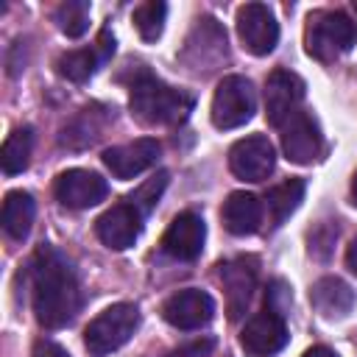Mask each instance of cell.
Segmentation results:
<instances>
[{"label":"cell","instance_id":"6da1fadb","mask_svg":"<svg viewBox=\"0 0 357 357\" xmlns=\"http://www.w3.org/2000/svg\"><path fill=\"white\" fill-rule=\"evenodd\" d=\"M31 296L36 321L45 329L73 324L81 310V287L73 262L53 245H42L31 259Z\"/></svg>","mask_w":357,"mask_h":357},{"label":"cell","instance_id":"7a4b0ae2","mask_svg":"<svg viewBox=\"0 0 357 357\" xmlns=\"http://www.w3.org/2000/svg\"><path fill=\"white\" fill-rule=\"evenodd\" d=\"M128 106H131V114L142 126H176L190 114L192 98L187 92L173 89V86L162 84L159 78L142 73L131 84Z\"/></svg>","mask_w":357,"mask_h":357},{"label":"cell","instance_id":"3957f363","mask_svg":"<svg viewBox=\"0 0 357 357\" xmlns=\"http://www.w3.org/2000/svg\"><path fill=\"white\" fill-rule=\"evenodd\" d=\"M354 39H357L354 22L346 11L321 8V11H312L307 17L304 47L318 61H335L337 56H343L354 45Z\"/></svg>","mask_w":357,"mask_h":357},{"label":"cell","instance_id":"277c9868","mask_svg":"<svg viewBox=\"0 0 357 357\" xmlns=\"http://www.w3.org/2000/svg\"><path fill=\"white\" fill-rule=\"evenodd\" d=\"M137 326H139V310L134 304L128 301L112 304L89 321V326L84 329V346L92 357H106L120 346H126L137 332Z\"/></svg>","mask_w":357,"mask_h":357},{"label":"cell","instance_id":"5b68a950","mask_svg":"<svg viewBox=\"0 0 357 357\" xmlns=\"http://www.w3.org/2000/svg\"><path fill=\"white\" fill-rule=\"evenodd\" d=\"M257 112V92L245 75H226L220 78L215 98H212V126L215 128H240Z\"/></svg>","mask_w":357,"mask_h":357},{"label":"cell","instance_id":"8992f818","mask_svg":"<svg viewBox=\"0 0 357 357\" xmlns=\"http://www.w3.org/2000/svg\"><path fill=\"white\" fill-rule=\"evenodd\" d=\"M237 36L251 56H268L279 45V22L265 3H245L237 8Z\"/></svg>","mask_w":357,"mask_h":357},{"label":"cell","instance_id":"52a82bcc","mask_svg":"<svg viewBox=\"0 0 357 357\" xmlns=\"http://www.w3.org/2000/svg\"><path fill=\"white\" fill-rule=\"evenodd\" d=\"M304 81L290 70H273L265 81V117L271 126L282 128L293 114L301 112Z\"/></svg>","mask_w":357,"mask_h":357},{"label":"cell","instance_id":"ba28073f","mask_svg":"<svg viewBox=\"0 0 357 357\" xmlns=\"http://www.w3.org/2000/svg\"><path fill=\"white\" fill-rule=\"evenodd\" d=\"M53 192H56V201L67 209H89V206H95L106 198L109 184L95 170L73 167V170H64V173L56 176Z\"/></svg>","mask_w":357,"mask_h":357},{"label":"cell","instance_id":"9c48e42d","mask_svg":"<svg viewBox=\"0 0 357 357\" xmlns=\"http://www.w3.org/2000/svg\"><path fill=\"white\" fill-rule=\"evenodd\" d=\"M276 165V151L268 137L251 134L231 145L229 151V167L243 181H265Z\"/></svg>","mask_w":357,"mask_h":357},{"label":"cell","instance_id":"30bf717a","mask_svg":"<svg viewBox=\"0 0 357 357\" xmlns=\"http://www.w3.org/2000/svg\"><path fill=\"white\" fill-rule=\"evenodd\" d=\"M162 318L176 329H201L215 318V298L198 287L178 290L162 304Z\"/></svg>","mask_w":357,"mask_h":357},{"label":"cell","instance_id":"8fae6325","mask_svg":"<svg viewBox=\"0 0 357 357\" xmlns=\"http://www.w3.org/2000/svg\"><path fill=\"white\" fill-rule=\"evenodd\" d=\"M240 346L251 357H273L287 346V324L282 315L262 310L240 332Z\"/></svg>","mask_w":357,"mask_h":357},{"label":"cell","instance_id":"7c38bea8","mask_svg":"<svg viewBox=\"0 0 357 357\" xmlns=\"http://www.w3.org/2000/svg\"><path fill=\"white\" fill-rule=\"evenodd\" d=\"M218 276H220L223 290H226L229 318L237 321L248 310L251 296L257 290V259L254 257H234V259H229V262L220 265Z\"/></svg>","mask_w":357,"mask_h":357},{"label":"cell","instance_id":"4fadbf2b","mask_svg":"<svg viewBox=\"0 0 357 357\" xmlns=\"http://www.w3.org/2000/svg\"><path fill=\"white\" fill-rule=\"evenodd\" d=\"M324 137L312 114L298 112L282 126V151L293 165H310L321 156Z\"/></svg>","mask_w":357,"mask_h":357},{"label":"cell","instance_id":"5bb4252c","mask_svg":"<svg viewBox=\"0 0 357 357\" xmlns=\"http://www.w3.org/2000/svg\"><path fill=\"white\" fill-rule=\"evenodd\" d=\"M159 142L153 137H139L134 142H126V145H112L103 151V165L112 170L114 178H134L139 173H145L148 167L156 165L159 159Z\"/></svg>","mask_w":357,"mask_h":357},{"label":"cell","instance_id":"9a60e30c","mask_svg":"<svg viewBox=\"0 0 357 357\" xmlns=\"http://www.w3.org/2000/svg\"><path fill=\"white\" fill-rule=\"evenodd\" d=\"M95 231L106 248L126 251L137 243L142 231V212L134 204H114L95 220Z\"/></svg>","mask_w":357,"mask_h":357},{"label":"cell","instance_id":"2e32d148","mask_svg":"<svg viewBox=\"0 0 357 357\" xmlns=\"http://www.w3.org/2000/svg\"><path fill=\"white\" fill-rule=\"evenodd\" d=\"M206 240V223L198 212H181L170 220L167 231L162 234V251L173 259L190 262L204 251Z\"/></svg>","mask_w":357,"mask_h":357},{"label":"cell","instance_id":"e0dca14e","mask_svg":"<svg viewBox=\"0 0 357 357\" xmlns=\"http://www.w3.org/2000/svg\"><path fill=\"white\" fill-rule=\"evenodd\" d=\"M220 218H223V226L229 234H234V237L254 234L262 223V201L254 192L237 190L223 201Z\"/></svg>","mask_w":357,"mask_h":357},{"label":"cell","instance_id":"ac0fdd59","mask_svg":"<svg viewBox=\"0 0 357 357\" xmlns=\"http://www.w3.org/2000/svg\"><path fill=\"white\" fill-rule=\"evenodd\" d=\"M310 301L321 318H346L354 307V290L337 276H324L312 284Z\"/></svg>","mask_w":357,"mask_h":357},{"label":"cell","instance_id":"d6986e66","mask_svg":"<svg viewBox=\"0 0 357 357\" xmlns=\"http://www.w3.org/2000/svg\"><path fill=\"white\" fill-rule=\"evenodd\" d=\"M33 218H36V201L31 192H22V190H11L3 201V229L11 240H25L31 226H33Z\"/></svg>","mask_w":357,"mask_h":357},{"label":"cell","instance_id":"ffe728a7","mask_svg":"<svg viewBox=\"0 0 357 357\" xmlns=\"http://www.w3.org/2000/svg\"><path fill=\"white\" fill-rule=\"evenodd\" d=\"M304 190H307L304 178H287V181L268 190L265 206H268V215H271V226H282L298 209V204L304 201Z\"/></svg>","mask_w":357,"mask_h":357},{"label":"cell","instance_id":"44dd1931","mask_svg":"<svg viewBox=\"0 0 357 357\" xmlns=\"http://www.w3.org/2000/svg\"><path fill=\"white\" fill-rule=\"evenodd\" d=\"M103 64L98 47H84V50H67L56 59V70L61 78L73 81V84H84L95 75V70Z\"/></svg>","mask_w":357,"mask_h":357},{"label":"cell","instance_id":"7402d4cb","mask_svg":"<svg viewBox=\"0 0 357 357\" xmlns=\"http://www.w3.org/2000/svg\"><path fill=\"white\" fill-rule=\"evenodd\" d=\"M31 151H33V131L31 128H17L6 137L3 151H0V165L6 176H17L28 167L31 162Z\"/></svg>","mask_w":357,"mask_h":357},{"label":"cell","instance_id":"603a6c76","mask_svg":"<svg viewBox=\"0 0 357 357\" xmlns=\"http://www.w3.org/2000/svg\"><path fill=\"white\" fill-rule=\"evenodd\" d=\"M53 20H56V25H59V31L64 36L78 39L89 28V3H84V0H67V3H61L56 8Z\"/></svg>","mask_w":357,"mask_h":357},{"label":"cell","instance_id":"cb8c5ba5","mask_svg":"<svg viewBox=\"0 0 357 357\" xmlns=\"http://www.w3.org/2000/svg\"><path fill=\"white\" fill-rule=\"evenodd\" d=\"M165 20H167V6L162 0H151L137 6L134 11V28L145 42H156L165 31Z\"/></svg>","mask_w":357,"mask_h":357},{"label":"cell","instance_id":"d4e9b609","mask_svg":"<svg viewBox=\"0 0 357 357\" xmlns=\"http://www.w3.org/2000/svg\"><path fill=\"white\" fill-rule=\"evenodd\" d=\"M167 178H170L167 170H159L156 176H151L145 184H139V187L128 195V204H134L142 215L151 212V209L156 206V201L162 198V192H165V187H167Z\"/></svg>","mask_w":357,"mask_h":357},{"label":"cell","instance_id":"484cf974","mask_svg":"<svg viewBox=\"0 0 357 357\" xmlns=\"http://www.w3.org/2000/svg\"><path fill=\"white\" fill-rule=\"evenodd\" d=\"M287 307H290V287L282 279H276L268 287V293H265V310H271V312H276V315L284 318V310Z\"/></svg>","mask_w":357,"mask_h":357},{"label":"cell","instance_id":"4316f807","mask_svg":"<svg viewBox=\"0 0 357 357\" xmlns=\"http://www.w3.org/2000/svg\"><path fill=\"white\" fill-rule=\"evenodd\" d=\"M33 357H70V351L53 340H39L33 349Z\"/></svg>","mask_w":357,"mask_h":357},{"label":"cell","instance_id":"83f0119b","mask_svg":"<svg viewBox=\"0 0 357 357\" xmlns=\"http://www.w3.org/2000/svg\"><path fill=\"white\" fill-rule=\"evenodd\" d=\"M346 265H349V271L357 276V237L351 240V245H349V251H346Z\"/></svg>","mask_w":357,"mask_h":357},{"label":"cell","instance_id":"f1b7e54d","mask_svg":"<svg viewBox=\"0 0 357 357\" xmlns=\"http://www.w3.org/2000/svg\"><path fill=\"white\" fill-rule=\"evenodd\" d=\"M301 357H337L329 346H312V349H307Z\"/></svg>","mask_w":357,"mask_h":357},{"label":"cell","instance_id":"f546056e","mask_svg":"<svg viewBox=\"0 0 357 357\" xmlns=\"http://www.w3.org/2000/svg\"><path fill=\"white\" fill-rule=\"evenodd\" d=\"M351 201H354V206H357V173H354V181H351Z\"/></svg>","mask_w":357,"mask_h":357},{"label":"cell","instance_id":"4dcf8cb0","mask_svg":"<svg viewBox=\"0 0 357 357\" xmlns=\"http://www.w3.org/2000/svg\"><path fill=\"white\" fill-rule=\"evenodd\" d=\"M351 8H354V20H351V22H354V33H357V0H354V6H351Z\"/></svg>","mask_w":357,"mask_h":357},{"label":"cell","instance_id":"1f68e13d","mask_svg":"<svg viewBox=\"0 0 357 357\" xmlns=\"http://www.w3.org/2000/svg\"><path fill=\"white\" fill-rule=\"evenodd\" d=\"M167 357H187V351H176V354H167Z\"/></svg>","mask_w":357,"mask_h":357}]
</instances>
